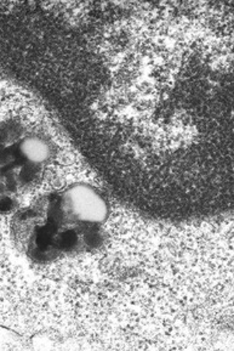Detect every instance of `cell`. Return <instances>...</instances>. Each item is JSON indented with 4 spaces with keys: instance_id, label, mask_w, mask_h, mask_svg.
I'll return each instance as SVG.
<instances>
[{
    "instance_id": "obj_2",
    "label": "cell",
    "mask_w": 234,
    "mask_h": 351,
    "mask_svg": "<svg viewBox=\"0 0 234 351\" xmlns=\"http://www.w3.org/2000/svg\"><path fill=\"white\" fill-rule=\"evenodd\" d=\"M48 146L40 138H27L21 143L20 156L32 163H40L48 158Z\"/></svg>"
},
{
    "instance_id": "obj_3",
    "label": "cell",
    "mask_w": 234,
    "mask_h": 351,
    "mask_svg": "<svg viewBox=\"0 0 234 351\" xmlns=\"http://www.w3.org/2000/svg\"><path fill=\"white\" fill-rule=\"evenodd\" d=\"M11 208H12V201L10 198L4 197L0 199V212L5 213V212L11 210Z\"/></svg>"
},
{
    "instance_id": "obj_1",
    "label": "cell",
    "mask_w": 234,
    "mask_h": 351,
    "mask_svg": "<svg viewBox=\"0 0 234 351\" xmlns=\"http://www.w3.org/2000/svg\"><path fill=\"white\" fill-rule=\"evenodd\" d=\"M66 207L73 217L83 221L100 223L106 218V203L90 187L72 189L66 196Z\"/></svg>"
}]
</instances>
